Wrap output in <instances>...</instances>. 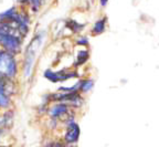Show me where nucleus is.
<instances>
[{
	"label": "nucleus",
	"instance_id": "f03ea898",
	"mask_svg": "<svg viewBox=\"0 0 159 147\" xmlns=\"http://www.w3.org/2000/svg\"><path fill=\"white\" fill-rule=\"evenodd\" d=\"M18 73V63L15 54L0 49V75L8 80H15Z\"/></svg>",
	"mask_w": 159,
	"mask_h": 147
},
{
	"label": "nucleus",
	"instance_id": "1a4fd4ad",
	"mask_svg": "<svg viewBox=\"0 0 159 147\" xmlns=\"http://www.w3.org/2000/svg\"><path fill=\"white\" fill-rule=\"evenodd\" d=\"M44 77L47 79V80L51 81V82H53V83L59 82V77H57V72H53V71H52V70H50V69H48V70L44 72Z\"/></svg>",
	"mask_w": 159,
	"mask_h": 147
},
{
	"label": "nucleus",
	"instance_id": "9d476101",
	"mask_svg": "<svg viewBox=\"0 0 159 147\" xmlns=\"http://www.w3.org/2000/svg\"><path fill=\"white\" fill-rule=\"evenodd\" d=\"M23 3H27L30 5L32 8L33 11H38L41 7V3H42V0H21Z\"/></svg>",
	"mask_w": 159,
	"mask_h": 147
},
{
	"label": "nucleus",
	"instance_id": "f257e3e1",
	"mask_svg": "<svg viewBox=\"0 0 159 147\" xmlns=\"http://www.w3.org/2000/svg\"><path fill=\"white\" fill-rule=\"evenodd\" d=\"M17 25L11 21L0 22V48L12 54L21 51L22 38Z\"/></svg>",
	"mask_w": 159,
	"mask_h": 147
},
{
	"label": "nucleus",
	"instance_id": "6e6552de",
	"mask_svg": "<svg viewBox=\"0 0 159 147\" xmlns=\"http://www.w3.org/2000/svg\"><path fill=\"white\" fill-rule=\"evenodd\" d=\"M89 51L86 50H81L77 54V62H76V65H80V64H83L84 62H86L87 59H89Z\"/></svg>",
	"mask_w": 159,
	"mask_h": 147
},
{
	"label": "nucleus",
	"instance_id": "9b49d317",
	"mask_svg": "<svg viewBox=\"0 0 159 147\" xmlns=\"http://www.w3.org/2000/svg\"><path fill=\"white\" fill-rule=\"evenodd\" d=\"M67 25L71 28V30H72L73 32H79V31L82 30V28L84 27L83 25H80V23L75 22V21H70V22L67 23Z\"/></svg>",
	"mask_w": 159,
	"mask_h": 147
},
{
	"label": "nucleus",
	"instance_id": "7ed1b4c3",
	"mask_svg": "<svg viewBox=\"0 0 159 147\" xmlns=\"http://www.w3.org/2000/svg\"><path fill=\"white\" fill-rule=\"evenodd\" d=\"M8 80L6 77L0 75V108H5L7 110L8 107L11 104V99H10V94L7 90V82Z\"/></svg>",
	"mask_w": 159,
	"mask_h": 147
},
{
	"label": "nucleus",
	"instance_id": "0eeeda50",
	"mask_svg": "<svg viewBox=\"0 0 159 147\" xmlns=\"http://www.w3.org/2000/svg\"><path fill=\"white\" fill-rule=\"evenodd\" d=\"M93 85H94V82L92 80H84L80 82V90L82 92H89V90H92Z\"/></svg>",
	"mask_w": 159,
	"mask_h": 147
},
{
	"label": "nucleus",
	"instance_id": "423d86ee",
	"mask_svg": "<svg viewBox=\"0 0 159 147\" xmlns=\"http://www.w3.org/2000/svg\"><path fill=\"white\" fill-rule=\"evenodd\" d=\"M105 25H106V18L99 19L95 22L94 27H93V34H101L105 31Z\"/></svg>",
	"mask_w": 159,
	"mask_h": 147
},
{
	"label": "nucleus",
	"instance_id": "ddd939ff",
	"mask_svg": "<svg viewBox=\"0 0 159 147\" xmlns=\"http://www.w3.org/2000/svg\"><path fill=\"white\" fill-rule=\"evenodd\" d=\"M107 2H108V0H101V5H102L103 7H105V6L107 5Z\"/></svg>",
	"mask_w": 159,
	"mask_h": 147
},
{
	"label": "nucleus",
	"instance_id": "39448f33",
	"mask_svg": "<svg viewBox=\"0 0 159 147\" xmlns=\"http://www.w3.org/2000/svg\"><path fill=\"white\" fill-rule=\"evenodd\" d=\"M67 111H69V105L66 103L59 102L50 108L49 115L52 117L53 120H57V118H60V117H62L63 115L66 114Z\"/></svg>",
	"mask_w": 159,
	"mask_h": 147
},
{
	"label": "nucleus",
	"instance_id": "20e7f679",
	"mask_svg": "<svg viewBox=\"0 0 159 147\" xmlns=\"http://www.w3.org/2000/svg\"><path fill=\"white\" fill-rule=\"evenodd\" d=\"M80 127L75 122H70L67 124V130L64 135V140L66 144H74L79 140Z\"/></svg>",
	"mask_w": 159,
	"mask_h": 147
},
{
	"label": "nucleus",
	"instance_id": "f8f14e48",
	"mask_svg": "<svg viewBox=\"0 0 159 147\" xmlns=\"http://www.w3.org/2000/svg\"><path fill=\"white\" fill-rule=\"evenodd\" d=\"M77 44H81V45H87L89 44V40H87V38H81L77 40Z\"/></svg>",
	"mask_w": 159,
	"mask_h": 147
}]
</instances>
